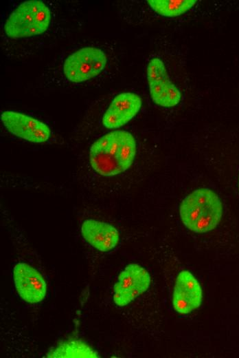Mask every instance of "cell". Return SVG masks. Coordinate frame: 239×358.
Wrapping results in <instances>:
<instances>
[{
	"mask_svg": "<svg viewBox=\"0 0 239 358\" xmlns=\"http://www.w3.org/2000/svg\"><path fill=\"white\" fill-rule=\"evenodd\" d=\"M1 120L11 134L31 143H43L51 136V130L45 123L20 112L5 111L1 114Z\"/></svg>",
	"mask_w": 239,
	"mask_h": 358,
	"instance_id": "7",
	"label": "cell"
},
{
	"mask_svg": "<svg viewBox=\"0 0 239 358\" xmlns=\"http://www.w3.org/2000/svg\"><path fill=\"white\" fill-rule=\"evenodd\" d=\"M151 279L146 268L137 264H130L120 273L113 288V301L124 306L149 288Z\"/></svg>",
	"mask_w": 239,
	"mask_h": 358,
	"instance_id": "6",
	"label": "cell"
},
{
	"mask_svg": "<svg viewBox=\"0 0 239 358\" xmlns=\"http://www.w3.org/2000/svg\"><path fill=\"white\" fill-rule=\"evenodd\" d=\"M137 153L134 136L124 130L109 132L95 141L89 149V162L100 176H113L128 169Z\"/></svg>",
	"mask_w": 239,
	"mask_h": 358,
	"instance_id": "1",
	"label": "cell"
},
{
	"mask_svg": "<svg viewBox=\"0 0 239 358\" xmlns=\"http://www.w3.org/2000/svg\"><path fill=\"white\" fill-rule=\"evenodd\" d=\"M107 63L106 54L95 47H84L71 54L65 61L63 72L72 83H82L95 77Z\"/></svg>",
	"mask_w": 239,
	"mask_h": 358,
	"instance_id": "4",
	"label": "cell"
},
{
	"mask_svg": "<svg viewBox=\"0 0 239 358\" xmlns=\"http://www.w3.org/2000/svg\"><path fill=\"white\" fill-rule=\"evenodd\" d=\"M223 213L221 200L209 188H198L181 202L179 215L183 225L196 233H205L215 229Z\"/></svg>",
	"mask_w": 239,
	"mask_h": 358,
	"instance_id": "2",
	"label": "cell"
},
{
	"mask_svg": "<svg viewBox=\"0 0 239 358\" xmlns=\"http://www.w3.org/2000/svg\"><path fill=\"white\" fill-rule=\"evenodd\" d=\"M203 299L201 285L189 271H182L177 277L172 306L180 314H187L198 308Z\"/></svg>",
	"mask_w": 239,
	"mask_h": 358,
	"instance_id": "9",
	"label": "cell"
},
{
	"mask_svg": "<svg viewBox=\"0 0 239 358\" xmlns=\"http://www.w3.org/2000/svg\"><path fill=\"white\" fill-rule=\"evenodd\" d=\"M238 190H239V176H238Z\"/></svg>",
	"mask_w": 239,
	"mask_h": 358,
	"instance_id": "14",
	"label": "cell"
},
{
	"mask_svg": "<svg viewBox=\"0 0 239 358\" xmlns=\"http://www.w3.org/2000/svg\"><path fill=\"white\" fill-rule=\"evenodd\" d=\"M47 357H99L98 353L82 340L65 341L50 350Z\"/></svg>",
	"mask_w": 239,
	"mask_h": 358,
	"instance_id": "12",
	"label": "cell"
},
{
	"mask_svg": "<svg viewBox=\"0 0 239 358\" xmlns=\"http://www.w3.org/2000/svg\"><path fill=\"white\" fill-rule=\"evenodd\" d=\"M51 19L52 12L44 2L26 1L10 14L4 25V32L12 39L39 35L48 29Z\"/></svg>",
	"mask_w": 239,
	"mask_h": 358,
	"instance_id": "3",
	"label": "cell"
},
{
	"mask_svg": "<svg viewBox=\"0 0 239 358\" xmlns=\"http://www.w3.org/2000/svg\"><path fill=\"white\" fill-rule=\"evenodd\" d=\"M141 97L133 92H122L110 103L102 116V124L108 129H118L128 123L141 107Z\"/></svg>",
	"mask_w": 239,
	"mask_h": 358,
	"instance_id": "10",
	"label": "cell"
},
{
	"mask_svg": "<svg viewBox=\"0 0 239 358\" xmlns=\"http://www.w3.org/2000/svg\"><path fill=\"white\" fill-rule=\"evenodd\" d=\"M81 233L86 242L102 252L113 250L120 241L119 231L113 226L93 219L83 222Z\"/></svg>",
	"mask_w": 239,
	"mask_h": 358,
	"instance_id": "11",
	"label": "cell"
},
{
	"mask_svg": "<svg viewBox=\"0 0 239 358\" xmlns=\"http://www.w3.org/2000/svg\"><path fill=\"white\" fill-rule=\"evenodd\" d=\"M13 278L16 291L24 301L34 304L44 299L47 285L35 268L24 262L17 263L13 268Z\"/></svg>",
	"mask_w": 239,
	"mask_h": 358,
	"instance_id": "8",
	"label": "cell"
},
{
	"mask_svg": "<svg viewBox=\"0 0 239 358\" xmlns=\"http://www.w3.org/2000/svg\"><path fill=\"white\" fill-rule=\"evenodd\" d=\"M146 76L150 95L155 103L163 107H172L179 103L181 93L171 81L161 59L154 57L150 60Z\"/></svg>",
	"mask_w": 239,
	"mask_h": 358,
	"instance_id": "5",
	"label": "cell"
},
{
	"mask_svg": "<svg viewBox=\"0 0 239 358\" xmlns=\"http://www.w3.org/2000/svg\"><path fill=\"white\" fill-rule=\"evenodd\" d=\"M150 7L157 14L167 17L181 15L190 10L196 0H148Z\"/></svg>",
	"mask_w": 239,
	"mask_h": 358,
	"instance_id": "13",
	"label": "cell"
}]
</instances>
